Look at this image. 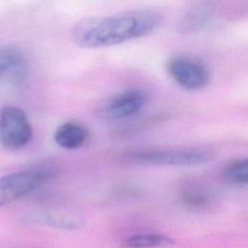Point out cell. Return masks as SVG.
<instances>
[{
    "mask_svg": "<svg viewBox=\"0 0 248 248\" xmlns=\"http://www.w3.org/2000/svg\"><path fill=\"white\" fill-rule=\"evenodd\" d=\"M161 21V14L150 9L91 17L75 26L72 41L82 48L113 46L151 34L159 27Z\"/></svg>",
    "mask_w": 248,
    "mask_h": 248,
    "instance_id": "obj_1",
    "label": "cell"
},
{
    "mask_svg": "<svg viewBox=\"0 0 248 248\" xmlns=\"http://www.w3.org/2000/svg\"><path fill=\"white\" fill-rule=\"evenodd\" d=\"M214 153L205 148H142L123 152L120 161L129 165L193 167L210 162Z\"/></svg>",
    "mask_w": 248,
    "mask_h": 248,
    "instance_id": "obj_2",
    "label": "cell"
},
{
    "mask_svg": "<svg viewBox=\"0 0 248 248\" xmlns=\"http://www.w3.org/2000/svg\"><path fill=\"white\" fill-rule=\"evenodd\" d=\"M59 170L52 164H40L0 177V206L20 199L53 180Z\"/></svg>",
    "mask_w": 248,
    "mask_h": 248,
    "instance_id": "obj_3",
    "label": "cell"
},
{
    "mask_svg": "<svg viewBox=\"0 0 248 248\" xmlns=\"http://www.w3.org/2000/svg\"><path fill=\"white\" fill-rule=\"evenodd\" d=\"M166 70L172 81L182 89L198 91L210 80L208 67L200 59L189 55H172L166 63Z\"/></svg>",
    "mask_w": 248,
    "mask_h": 248,
    "instance_id": "obj_4",
    "label": "cell"
},
{
    "mask_svg": "<svg viewBox=\"0 0 248 248\" xmlns=\"http://www.w3.org/2000/svg\"><path fill=\"white\" fill-rule=\"evenodd\" d=\"M32 135L31 122L21 108L6 106L0 109V142L5 148L21 149L29 143Z\"/></svg>",
    "mask_w": 248,
    "mask_h": 248,
    "instance_id": "obj_5",
    "label": "cell"
},
{
    "mask_svg": "<svg viewBox=\"0 0 248 248\" xmlns=\"http://www.w3.org/2000/svg\"><path fill=\"white\" fill-rule=\"evenodd\" d=\"M148 96L141 88H128L115 93L97 108L96 115L108 121L121 120L139 113L147 104Z\"/></svg>",
    "mask_w": 248,
    "mask_h": 248,
    "instance_id": "obj_6",
    "label": "cell"
},
{
    "mask_svg": "<svg viewBox=\"0 0 248 248\" xmlns=\"http://www.w3.org/2000/svg\"><path fill=\"white\" fill-rule=\"evenodd\" d=\"M27 60L23 52L14 46H0V79L18 82L27 75Z\"/></svg>",
    "mask_w": 248,
    "mask_h": 248,
    "instance_id": "obj_7",
    "label": "cell"
},
{
    "mask_svg": "<svg viewBox=\"0 0 248 248\" xmlns=\"http://www.w3.org/2000/svg\"><path fill=\"white\" fill-rule=\"evenodd\" d=\"M89 138V129L83 123L76 120L61 123L53 133L55 143L66 150H76L82 147Z\"/></svg>",
    "mask_w": 248,
    "mask_h": 248,
    "instance_id": "obj_8",
    "label": "cell"
},
{
    "mask_svg": "<svg viewBox=\"0 0 248 248\" xmlns=\"http://www.w3.org/2000/svg\"><path fill=\"white\" fill-rule=\"evenodd\" d=\"M25 221L30 224L68 231L78 230L85 224V220L81 216L61 211L33 212L25 217Z\"/></svg>",
    "mask_w": 248,
    "mask_h": 248,
    "instance_id": "obj_9",
    "label": "cell"
},
{
    "mask_svg": "<svg viewBox=\"0 0 248 248\" xmlns=\"http://www.w3.org/2000/svg\"><path fill=\"white\" fill-rule=\"evenodd\" d=\"M212 7L208 3H199L191 7L182 16L178 29L180 32L192 34L202 31L211 20Z\"/></svg>",
    "mask_w": 248,
    "mask_h": 248,
    "instance_id": "obj_10",
    "label": "cell"
},
{
    "mask_svg": "<svg viewBox=\"0 0 248 248\" xmlns=\"http://www.w3.org/2000/svg\"><path fill=\"white\" fill-rule=\"evenodd\" d=\"M183 205L193 210H203L213 202L212 192L201 184H190L185 186L179 195Z\"/></svg>",
    "mask_w": 248,
    "mask_h": 248,
    "instance_id": "obj_11",
    "label": "cell"
},
{
    "mask_svg": "<svg viewBox=\"0 0 248 248\" xmlns=\"http://www.w3.org/2000/svg\"><path fill=\"white\" fill-rule=\"evenodd\" d=\"M222 179L235 186H245L248 182V160L235 159L227 163L221 170Z\"/></svg>",
    "mask_w": 248,
    "mask_h": 248,
    "instance_id": "obj_12",
    "label": "cell"
},
{
    "mask_svg": "<svg viewBox=\"0 0 248 248\" xmlns=\"http://www.w3.org/2000/svg\"><path fill=\"white\" fill-rule=\"evenodd\" d=\"M173 241L167 235L158 233H142L128 237L123 245L129 248H152L170 245Z\"/></svg>",
    "mask_w": 248,
    "mask_h": 248,
    "instance_id": "obj_13",
    "label": "cell"
}]
</instances>
